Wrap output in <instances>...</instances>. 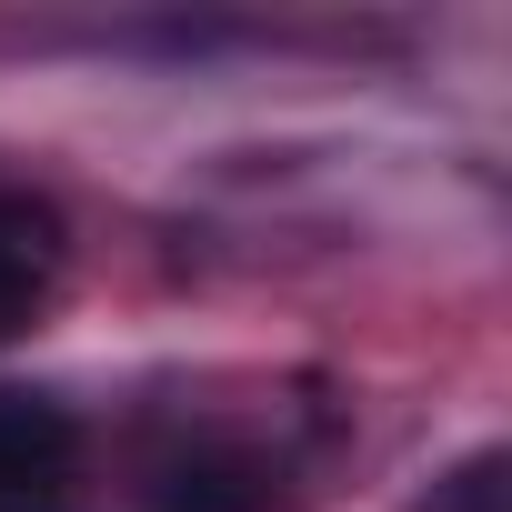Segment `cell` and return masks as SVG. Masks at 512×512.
Returning a JSON list of instances; mask_svg holds the SVG:
<instances>
[{"mask_svg":"<svg viewBox=\"0 0 512 512\" xmlns=\"http://www.w3.org/2000/svg\"><path fill=\"white\" fill-rule=\"evenodd\" d=\"M151 512H272V472L241 452H201L151 492Z\"/></svg>","mask_w":512,"mask_h":512,"instance_id":"3","label":"cell"},{"mask_svg":"<svg viewBox=\"0 0 512 512\" xmlns=\"http://www.w3.org/2000/svg\"><path fill=\"white\" fill-rule=\"evenodd\" d=\"M81 422L51 392H0V512H71Z\"/></svg>","mask_w":512,"mask_h":512,"instance_id":"1","label":"cell"},{"mask_svg":"<svg viewBox=\"0 0 512 512\" xmlns=\"http://www.w3.org/2000/svg\"><path fill=\"white\" fill-rule=\"evenodd\" d=\"M61 262H71L61 211H51L41 191H21V181H0V342H11V332L51 302Z\"/></svg>","mask_w":512,"mask_h":512,"instance_id":"2","label":"cell"}]
</instances>
